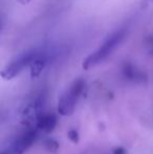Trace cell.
<instances>
[{
	"instance_id": "obj_5",
	"label": "cell",
	"mask_w": 153,
	"mask_h": 154,
	"mask_svg": "<svg viewBox=\"0 0 153 154\" xmlns=\"http://www.w3.org/2000/svg\"><path fill=\"white\" fill-rule=\"evenodd\" d=\"M57 116L54 113H43L36 122V129L44 133H50L57 126Z\"/></svg>"
},
{
	"instance_id": "obj_1",
	"label": "cell",
	"mask_w": 153,
	"mask_h": 154,
	"mask_svg": "<svg viewBox=\"0 0 153 154\" xmlns=\"http://www.w3.org/2000/svg\"><path fill=\"white\" fill-rule=\"evenodd\" d=\"M124 36H125L124 29H120V31H116L113 34H111L104 41V43L99 47L98 51H96L94 53L90 54L89 56L86 57V59L83 61V68L89 69L91 67L98 65L99 63L104 61L116 47L120 45V43L124 39Z\"/></svg>"
},
{
	"instance_id": "obj_11",
	"label": "cell",
	"mask_w": 153,
	"mask_h": 154,
	"mask_svg": "<svg viewBox=\"0 0 153 154\" xmlns=\"http://www.w3.org/2000/svg\"><path fill=\"white\" fill-rule=\"evenodd\" d=\"M147 43H148V48L153 51V36L150 37V39H148Z\"/></svg>"
},
{
	"instance_id": "obj_12",
	"label": "cell",
	"mask_w": 153,
	"mask_h": 154,
	"mask_svg": "<svg viewBox=\"0 0 153 154\" xmlns=\"http://www.w3.org/2000/svg\"><path fill=\"white\" fill-rule=\"evenodd\" d=\"M29 1H31V0H19V2H20L21 4H26V3H29Z\"/></svg>"
},
{
	"instance_id": "obj_2",
	"label": "cell",
	"mask_w": 153,
	"mask_h": 154,
	"mask_svg": "<svg viewBox=\"0 0 153 154\" xmlns=\"http://www.w3.org/2000/svg\"><path fill=\"white\" fill-rule=\"evenodd\" d=\"M85 81L78 79L65 90L58 102V112L63 116H69L74 113L78 102L85 90Z\"/></svg>"
},
{
	"instance_id": "obj_7",
	"label": "cell",
	"mask_w": 153,
	"mask_h": 154,
	"mask_svg": "<svg viewBox=\"0 0 153 154\" xmlns=\"http://www.w3.org/2000/svg\"><path fill=\"white\" fill-rule=\"evenodd\" d=\"M123 73L124 75L129 80H134V81H143V73L139 72V70L135 69V67H133L130 64H126L123 68Z\"/></svg>"
},
{
	"instance_id": "obj_8",
	"label": "cell",
	"mask_w": 153,
	"mask_h": 154,
	"mask_svg": "<svg viewBox=\"0 0 153 154\" xmlns=\"http://www.w3.org/2000/svg\"><path fill=\"white\" fill-rule=\"evenodd\" d=\"M44 147L49 153H55L59 149V143L57 140H53V138H47L44 142Z\"/></svg>"
},
{
	"instance_id": "obj_6",
	"label": "cell",
	"mask_w": 153,
	"mask_h": 154,
	"mask_svg": "<svg viewBox=\"0 0 153 154\" xmlns=\"http://www.w3.org/2000/svg\"><path fill=\"white\" fill-rule=\"evenodd\" d=\"M47 56L45 54H41L35 59V61L29 65V71H31V77L32 78H37L40 75V73L42 72V70L44 69V67L46 66L47 63Z\"/></svg>"
},
{
	"instance_id": "obj_3",
	"label": "cell",
	"mask_w": 153,
	"mask_h": 154,
	"mask_svg": "<svg viewBox=\"0 0 153 154\" xmlns=\"http://www.w3.org/2000/svg\"><path fill=\"white\" fill-rule=\"evenodd\" d=\"M40 55V51L37 49H31L22 55H20L16 60H14L11 64H8L5 68L2 70L1 75L5 80H12L19 75L26 66L31 65L35 61V59Z\"/></svg>"
},
{
	"instance_id": "obj_10",
	"label": "cell",
	"mask_w": 153,
	"mask_h": 154,
	"mask_svg": "<svg viewBox=\"0 0 153 154\" xmlns=\"http://www.w3.org/2000/svg\"><path fill=\"white\" fill-rule=\"evenodd\" d=\"M111 154H126V150L122 147H118V148L115 149V150L111 152Z\"/></svg>"
},
{
	"instance_id": "obj_9",
	"label": "cell",
	"mask_w": 153,
	"mask_h": 154,
	"mask_svg": "<svg viewBox=\"0 0 153 154\" xmlns=\"http://www.w3.org/2000/svg\"><path fill=\"white\" fill-rule=\"evenodd\" d=\"M67 135H68V138H69L72 143H78V142H79L80 136H79V133H78L77 130H75V129L69 130V131H68V133H67Z\"/></svg>"
},
{
	"instance_id": "obj_4",
	"label": "cell",
	"mask_w": 153,
	"mask_h": 154,
	"mask_svg": "<svg viewBox=\"0 0 153 154\" xmlns=\"http://www.w3.org/2000/svg\"><path fill=\"white\" fill-rule=\"evenodd\" d=\"M38 130L29 129L16 137V140L11 144L1 154H23L25 153L38 138Z\"/></svg>"
}]
</instances>
